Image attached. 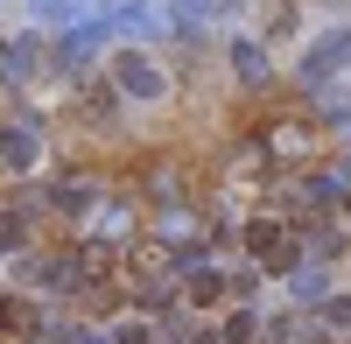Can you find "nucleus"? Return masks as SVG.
Masks as SVG:
<instances>
[{
  "label": "nucleus",
  "instance_id": "f257e3e1",
  "mask_svg": "<svg viewBox=\"0 0 351 344\" xmlns=\"http://www.w3.org/2000/svg\"><path fill=\"white\" fill-rule=\"evenodd\" d=\"M246 246H253V260H267V267H281V260H288L281 225H253V232H246Z\"/></svg>",
  "mask_w": 351,
  "mask_h": 344
}]
</instances>
